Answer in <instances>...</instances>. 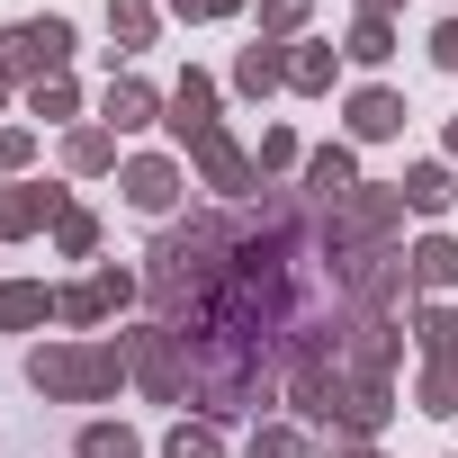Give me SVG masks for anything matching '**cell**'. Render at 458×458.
Masks as SVG:
<instances>
[{"label": "cell", "instance_id": "cell-1", "mask_svg": "<svg viewBox=\"0 0 458 458\" xmlns=\"http://www.w3.org/2000/svg\"><path fill=\"white\" fill-rule=\"evenodd\" d=\"M28 377H37L46 395L90 404V395H108V386L126 377V351H117V342H46V351L28 360Z\"/></svg>", "mask_w": 458, "mask_h": 458}, {"label": "cell", "instance_id": "cell-2", "mask_svg": "<svg viewBox=\"0 0 458 458\" xmlns=\"http://www.w3.org/2000/svg\"><path fill=\"white\" fill-rule=\"evenodd\" d=\"M64 64H72V28L64 19H28V28L0 37V72L10 81H55Z\"/></svg>", "mask_w": 458, "mask_h": 458}, {"label": "cell", "instance_id": "cell-3", "mask_svg": "<svg viewBox=\"0 0 458 458\" xmlns=\"http://www.w3.org/2000/svg\"><path fill=\"white\" fill-rule=\"evenodd\" d=\"M126 369H135L153 395H180V386H189V342H180L171 324H153V333L126 342Z\"/></svg>", "mask_w": 458, "mask_h": 458}, {"label": "cell", "instance_id": "cell-4", "mask_svg": "<svg viewBox=\"0 0 458 458\" xmlns=\"http://www.w3.org/2000/svg\"><path fill=\"white\" fill-rule=\"evenodd\" d=\"M386 377H342V404H333V440H369V431H386Z\"/></svg>", "mask_w": 458, "mask_h": 458}, {"label": "cell", "instance_id": "cell-5", "mask_svg": "<svg viewBox=\"0 0 458 458\" xmlns=\"http://www.w3.org/2000/svg\"><path fill=\"white\" fill-rule=\"evenodd\" d=\"M126 297H135V279H126V270H90L81 288H64V297H55V315H72V324H99V315H117Z\"/></svg>", "mask_w": 458, "mask_h": 458}, {"label": "cell", "instance_id": "cell-6", "mask_svg": "<svg viewBox=\"0 0 458 458\" xmlns=\"http://www.w3.org/2000/svg\"><path fill=\"white\" fill-rule=\"evenodd\" d=\"M171 135H180V144H207V135H216V81H207V72H189V81L171 90Z\"/></svg>", "mask_w": 458, "mask_h": 458}, {"label": "cell", "instance_id": "cell-7", "mask_svg": "<svg viewBox=\"0 0 458 458\" xmlns=\"http://www.w3.org/2000/svg\"><path fill=\"white\" fill-rule=\"evenodd\" d=\"M171 198H180V171H171L162 153L126 162V207H135V216H171Z\"/></svg>", "mask_w": 458, "mask_h": 458}, {"label": "cell", "instance_id": "cell-8", "mask_svg": "<svg viewBox=\"0 0 458 458\" xmlns=\"http://www.w3.org/2000/svg\"><path fill=\"white\" fill-rule=\"evenodd\" d=\"M351 189H360V171H351V153H342V144L306 153V198H315V207H342Z\"/></svg>", "mask_w": 458, "mask_h": 458}, {"label": "cell", "instance_id": "cell-9", "mask_svg": "<svg viewBox=\"0 0 458 458\" xmlns=\"http://www.w3.org/2000/svg\"><path fill=\"white\" fill-rule=\"evenodd\" d=\"M198 171H207V189H225V198H243V189L261 180V171H252L234 144H225V135H207V144H198Z\"/></svg>", "mask_w": 458, "mask_h": 458}, {"label": "cell", "instance_id": "cell-10", "mask_svg": "<svg viewBox=\"0 0 458 458\" xmlns=\"http://www.w3.org/2000/svg\"><path fill=\"white\" fill-rule=\"evenodd\" d=\"M153 108H162V99H153L135 72H117V81H108V135H135V126H153Z\"/></svg>", "mask_w": 458, "mask_h": 458}, {"label": "cell", "instance_id": "cell-11", "mask_svg": "<svg viewBox=\"0 0 458 458\" xmlns=\"http://www.w3.org/2000/svg\"><path fill=\"white\" fill-rule=\"evenodd\" d=\"M386 360H395V324H386V315H351V369L377 377Z\"/></svg>", "mask_w": 458, "mask_h": 458}, {"label": "cell", "instance_id": "cell-12", "mask_svg": "<svg viewBox=\"0 0 458 458\" xmlns=\"http://www.w3.org/2000/svg\"><path fill=\"white\" fill-rule=\"evenodd\" d=\"M46 216H64L55 189H0V234H37Z\"/></svg>", "mask_w": 458, "mask_h": 458}, {"label": "cell", "instance_id": "cell-13", "mask_svg": "<svg viewBox=\"0 0 458 458\" xmlns=\"http://www.w3.org/2000/svg\"><path fill=\"white\" fill-rule=\"evenodd\" d=\"M395 126H404V99H395V90H360V99H351V135L377 144V135H395Z\"/></svg>", "mask_w": 458, "mask_h": 458}, {"label": "cell", "instance_id": "cell-14", "mask_svg": "<svg viewBox=\"0 0 458 458\" xmlns=\"http://www.w3.org/2000/svg\"><path fill=\"white\" fill-rule=\"evenodd\" d=\"M404 261H413V288H458V243H449V234H431V243H413Z\"/></svg>", "mask_w": 458, "mask_h": 458}, {"label": "cell", "instance_id": "cell-15", "mask_svg": "<svg viewBox=\"0 0 458 458\" xmlns=\"http://www.w3.org/2000/svg\"><path fill=\"white\" fill-rule=\"evenodd\" d=\"M108 37H117V55L153 46V0H108Z\"/></svg>", "mask_w": 458, "mask_h": 458}, {"label": "cell", "instance_id": "cell-16", "mask_svg": "<svg viewBox=\"0 0 458 458\" xmlns=\"http://www.w3.org/2000/svg\"><path fill=\"white\" fill-rule=\"evenodd\" d=\"M46 315H55V297H46V288H28V279H10V288H0V333L46 324Z\"/></svg>", "mask_w": 458, "mask_h": 458}, {"label": "cell", "instance_id": "cell-17", "mask_svg": "<svg viewBox=\"0 0 458 458\" xmlns=\"http://www.w3.org/2000/svg\"><path fill=\"white\" fill-rule=\"evenodd\" d=\"M279 81H288V55H279V46H252V55L234 64V90H252V99L279 90Z\"/></svg>", "mask_w": 458, "mask_h": 458}, {"label": "cell", "instance_id": "cell-18", "mask_svg": "<svg viewBox=\"0 0 458 458\" xmlns=\"http://www.w3.org/2000/svg\"><path fill=\"white\" fill-rule=\"evenodd\" d=\"M413 342H422V360H458V315L449 306H422L413 315Z\"/></svg>", "mask_w": 458, "mask_h": 458}, {"label": "cell", "instance_id": "cell-19", "mask_svg": "<svg viewBox=\"0 0 458 458\" xmlns=\"http://www.w3.org/2000/svg\"><path fill=\"white\" fill-rule=\"evenodd\" d=\"M395 189H404V207H422V216H440V207H449V171H440V162H422V171H404Z\"/></svg>", "mask_w": 458, "mask_h": 458}, {"label": "cell", "instance_id": "cell-20", "mask_svg": "<svg viewBox=\"0 0 458 458\" xmlns=\"http://www.w3.org/2000/svg\"><path fill=\"white\" fill-rule=\"evenodd\" d=\"M64 162H72V171H108V162H117V135H108V126H81V135L64 144Z\"/></svg>", "mask_w": 458, "mask_h": 458}, {"label": "cell", "instance_id": "cell-21", "mask_svg": "<svg viewBox=\"0 0 458 458\" xmlns=\"http://www.w3.org/2000/svg\"><path fill=\"white\" fill-rule=\"evenodd\" d=\"M81 458H144V440H135L126 422H90V431H81Z\"/></svg>", "mask_w": 458, "mask_h": 458}, {"label": "cell", "instance_id": "cell-22", "mask_svg": "<svg viewBox=\"0 0 458 458\" xmlns=\"http://www.w3.org/2000/svg\"><path fill=\"white\" fill-rule=\"evenodd\" d=\"M288 81L297 90H333V46H297L288 55Z\"/></svg>", "mask_w": 458, "mask_h": 458}, {"label": "cell", "instance_id": "cell-23", "mask_svg": "<svg viewBox=\"0 0 458 458\" xmlns=\"http://www.w3.org/2000/svg\"><path fill=\"white\" fill-rule=\"evenodd\" d=\"M422 413H458V360H431L422 369Z\"/></svg>", "mask_w": 458, "mask_h": 458}, {"label": "cell", "instance_id": "cell-24", "mask_svg": "<svg viewBox=\"0 0 458 458\" xmlns=\"http://www.w3.org/2000/svg\"><path fill=\"white\" fill-rule=\"evenodd\" d=\"M171 458H225V440H216V422H180L171 440H162Z\"/></svg>", "mask_w": 458, "mask_h": 458}, {"label": "cell", "instance_id": "cell-25", "mask_svg": "<svg viewBox=\"0 0 458 458\" xmlns=\"http://www.w3.org/2000/svg\"><path fill=\"white\" fill-rule=\"evenodd\" d=\"M386 55H395L386 19H360V28H351V64H386Z\"/></svg>", "mask_w": 458, "mask_h": 458}, {"label": "cell", "instance_id": "cell-26", "mask_svg": "<svg viewBox=\"0 0 458 458\" xmlns=\"http://www.w3.org/2000/svg\"><path fill=\"white\" fill-rule=\"evenodd\" d=\"M252 458H306V431H288V422H261V431H252Z\"/></svg>", "mask_w": 458, "mask_h": 458}, {"label": "cell", "instance_id": "cell-27", "mask_svg": "<svg viewBox=\"0 0 458 458\" xmlns=\"http://www.w3.org/2000/svg\"><path fill=\"white\" fill-rule=\"evenodd\" d=\"M55 243H64V252H90V243H99V225H90L81 207H64V216H55Z\"/></svg>", "mask_w": 458, "mask_h": 458}, {"label": "cell", "instance_id": "cell-28", "mask_svg": "<svg viewBox=\"0 0 458 458\" xmlns=\"http://www.w3.org/2000/svg\"><path fill=\"white\" fill-rule=\"evenodd\" d=\"M28 153H37L28 126H0V171H28Z\"/></svg>", "mask_w": 458, "mask_h": 458}, {"label": "cell", "instance_id": "cell-29", "mask_svg": "<svg viewBox=\"0 0 458 458\" xmlns=\"http://www.w3.org/2000/svg\"><path fill=\"white\" fill-rule=\"evenodd\" d=\"M297 19H306V0H261V28H270V37H288Z\"/></svg>", "mask_w": 458, "mask_h": 458}, {"label": "cell", "instance_id": "cell-30", "mask_svg": "<svg viewBox=\"0 0 458 458\" xmlns=\"http://www.w3.org/2000/svg\"><path fill=\"white\" fill-rule=\"evenodd\" d=\"M37 117H72V90H64V72H55V81H37Z\"/></svg>", "mask_w": 458, "mask_h": 458}, {"label": "cell", "instance_id": "cell-31", "mask_svg": "<svg viewBox=\"0 0 458 458\" xmlns=\"http://www.w3.org/2000/svg\"><path fill=\"white\" fill-rule=\"evenodd\" d=\"M288 162H297V135L270 126V135H261V171H288Z\"/></svg>", "mask_w": 458, "mask_h": 458}, {"label": "cell", "instance_id": "cell-32", "mask_svg": "<svg viewBox=\"0 0 458 458\" xmlns=\"http://www.w3.org/2000/svg\"><path fill=\"white\" fill-rule=\"evenodd\" d=\"M171 10H180V19H234L243 0H171Z\"/></svg>", "mask_w": 458, "mask_h": 458}, {"label": "cell", "instance_id": "cell-33", "mask_svg": "<svg viewBox=\"0 0 458 458\" xmlns=\"http://www.w3.org/2000/svg\"><path fill=\"white\" fill-rule=\"evenodd\" d=\"M431 64H440V72H458V19H440V37H431Z\"/></svg>", "mask_w": 458, "mask_h": 458}, {"label": "cell", "instance_id": "cell-34", "mask_svg": "<svg viewBox=\"0 0 458 458\" xmlns=\"http://www.w3.org/2000/svg\"><path fill=\"white\" fill-rule=\"evenodd\" d=\"M333 458H377V449H360V440H333Z\"/></svg>", "mask_w": 458, "mask_h": 458}, {"label": "cell", "instance_id": "cell-35", "mask_svg": "<svg viewBox=\"0 0 458 458\" xmlns=\"http://www.w3.org/2000/svg\"><path fill=\"white\" fill-rule=\"evenodd\" d=\"M360 10H369V19H386V10H395V0H360Z\"/></svg>", "mask_w": 458, "mask_h": 458}, {"label": "cell", "instance_id": "cell-36", "mask_svg": "<svg viewBox=\"0 0 458 458\" xmlns=\"http://www.w3.org/2000/svg\"><path fill=\"white\" fill-rule=\"evenodd\" d=\"M449 153H458V126H449Z\"/></svg>", "mask_w": 458, "mask_h": 458}, {"label": "cell", "instance_id": "cell-37", "mask_svg": "<svg viewBox=\"0 0 458 458\" xmlns=\"http://www.w3.org/2000/svg\"><path fill=\"white\" fill-rule=\"evenodd\" d=\"M0 90H10V72H0Z\"/></svg>", "mask_w": 458, "mask_h": 458}]
</instances>
